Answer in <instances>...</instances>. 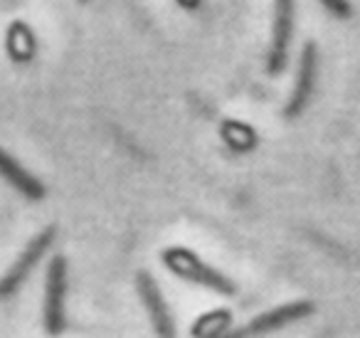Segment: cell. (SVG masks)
<instances>
[{
    "label": "cell",
    "mask_w": 360,
    "mask_h": 338,
    "mask_svg": "<svg viewBox=\"0 0 360 338\" xmlns=\"http://www.w3.org/2000/svg\"><path fill=\"white\" fill-rule=\"evenodd\" d=\"M79 3H86V0H79Z\"/></svg>",
    "instance_id": "obj_11"
},
{
    "label": "cell",
    "mask_w": 360,
    "mask_h": 338,
    "mask_svg": "<svg viewBox=\"0 0 360 338\" xmlns=\"http://www.w3.org/2000/svg\"><path fill=\"white\" fill-rule=\"evenodd\" d=\"M160 259H163L165 269H168L170 274L186 279V282L198 284V287H205L215 294H222V296H235L237 294L235 284H232L222 272H217V269H212L210 264L202 262L193 249L168 247L160 252Z\"/></svg>",
    "instance_id": "obj_1"
},
{
    "label": "cell",
    "mask_w": 360,
    "mask_h": 338,
    "mask_svg": "<svg viewBox=\"0 0 360 338\" xmlns=\"http://www.w3.org/2000/svg\"><path fill=\"white\" fill-rule=\"evenodd\" d=\"M314 311H316V306L311 301H291V303H284V306L271 308V311H264L262 316L252 318L245 326L217 333L215 338H259L271 331H279V328L289 326V323H294V321H301V318L311 316Z\"/></svg>",
    "instance_id": "obj_4"
},
{
    "label": "cell",
    "mask_w": 360,
    "mask_h": 338,
    "mask_svg": "<svg viewBox=\"0 0 360 338\" xmlns=\"http://www.w3.org/2000/svg\"><path fill=\"white\" fill-rule=\"evenodd\" d=\"M319 3L326 8V11L330 13V15H333V18H340V20L350 18V13H353V8H350L348 0H319Z\"/></svg>",
    "instance_id": "obj_9"
},
{
    "label": "cell",
    "mask_w": 360,
    "mask_h": 338,
    "mask_svg": "<svg viewBox=\"0 0 360 338\" xmlns=\"http://www.w3.org/2000/svg\"><path fill=\"white\" fill-rule=\"evenodd\" d=\"M316 82H319V50H316L314 42H306L299 55L294 92H291L284 109L286 119H296L299 114H304V109L311 104V96L316 92Z\"/></svg>",
    "instance_id": "obj_6"
},
{
    "label": "cell",
    "mask_w": 360,
    "mask_h": 338,
    "mask_svg": "<svg viewBox=\"0 0 360 338\" xmlns=\"http://www.w3.org/2000/svg\"><path fill=\"white\" fill-rule=\"evenodd\" d=\"M42 326L47 336H62L67 328V259L62 254L50 259L42 299Z\"/></svg>",
    "instance_id": "obj_2"
},
{
    "label": "cell",
    "mask_w": 360,
    "mask_h": 338,
    "mask_svg": "<svg viewBox=\"0 0 360 338\" xmlns=\"http://www.w3.org/2000/svg\"><path fill=\"white\" fill-rule=\"evenodd\" d=\"M0 178L6 180V183H11L22 198H27V200L45 198V185H42L32 173H27V170L3 149H0Z\"/></svg>",
    "instance_id": "obj_8"
},
{
    "label": "cell",
    "mask_w": 360,
    "mask_h": 338,
    "mask_svg": "<svg viewBox=\"0 0 360 338\" xmlns=\"http://www.w3.org/2000/svg\"><path fill=\"white\" fill-rule=\"evenodd\" d=\"M202 0H178V6H183L186 11H195V8H200Z\"/></svg>",
    "instance_id": "obj_10"
},
{
    "label": "cell",
    "mask_w": 360,
    "mask_h": 338,
    "mask_svg": "<svg viewBox=\"0 0 360 338\" xmlns=\"http://www.w3.org/2000/svg\"><path fill=\"white\" fill-rule=\"evenodd\" d=\"M296 0H274V27H271V45L266 55V72L281 75L289 62V47L294 37Z\"/></svg>",
    "instance_id": "obj_5"
},
{
    "label": "cell",
    "mask_w": 360,
    "mask_h": 338,
    "mask_svg": "<svg viewBox=\"0 0 360 338\" xmlns=\"http://www.w3.org/2000/svg\"><path fill=\"white\" fill-rule=\"evenodd\" d=\"M136 289H139L141 303L146 306L150 318V326H153L155 338H175V321L173 313H170L165 296L160 294L155 279L148 272H139L136 274Z\"/></svg>",
    "instance_id": "obj_7"
},
{
    "label": "cell",
    "mask_w": 360,
    "mask_h": 338,
    "mask_svg": "<svg viewBox=\"0 0 360 338\" xmlns=\"http://www.w3.org/2000/svg\"><path fill=\"white\" fill-rule=\"evenodd\" d=\"M55 237H57V227L55 225H50V227H45L42 232H37L35 237L25 244V249L20 252V257H18L15 262H13V267L0 277V301L11 299L13 294L25 284V279L32 274V269H35L37 264L42 262V257L50 252V247L55 244Z\"/></svg>",
    "instance_id": "obj_3"
}]
</instances>
